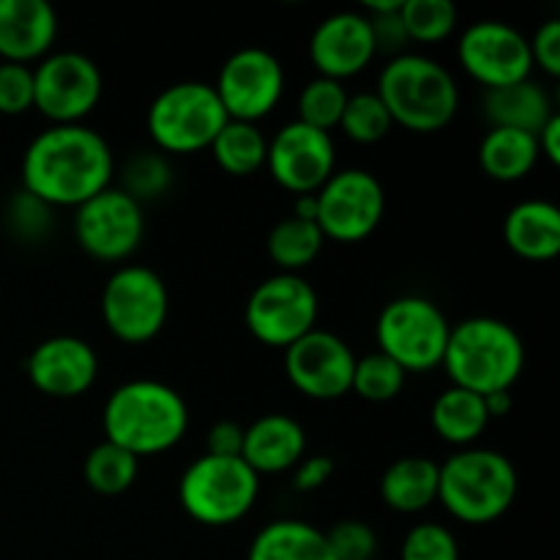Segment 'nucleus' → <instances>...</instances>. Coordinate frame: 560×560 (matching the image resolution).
Returning <instances> with one entry per match:
<instances>
[{"label": "nucleus", "instance_id": "obj_1", "mask_svg": "<svg viewBox=\"0 0 560 560\" xmlns=\"http://www.w3.org/2000/svg\"><path fill=\"white\" fill-rule=\"evenodd\" d=\"M115 156L102 131L85 124L49 126L22 156V191L55 208H80L113 186Z\"/></svg>", "mask_w": 560, "mask_h": 560}, {"label": "nucleus", "instance_id": "obj_2", "mask_svg": "<svg viewBox=\"0 0 560 560\" xmlns=\"http://www.w3.org/2000/svg\"><path fill=\"white\" fill-rule=\"evenodd\" d=\"M104 441L126 448L137 459L156 457L184 441L189 405L173 386L159 381H129L104 402Z\"/></svg>", "mask_w": 560, "mask_h": 560}, {"label": "nucleus", "instance_id": "obj_3", "mask_svg": "<svg viewBox=\"0 0 560 560\" xmlns=\"http://www.w3.org/2000/svg\"><path fill=\"white\" fill-rule=\"evenodd\" d=\"M441 366L452 386L479 397L512 392L525 370L523 337L498 317H468L452 326Z\"/></svg>", "mask_w": 560, "mask_h": 560}, {"label": "nucleus", "instance_id": "obj_4", "mask_svg": "<svg viewBox=\"0 0 560 560\" xmlns=\"http://www.w3.org/2000/svg\"><path fill=\"white\" fill-rule=\"evenodd\" d=\"M375 93L386 104L394 126L416 135H435L457 118V80L441 60L427 55L405 52L388 60L377 77Z\"/></svg>", "mask_w": 560, "mask_h": 560}, {"label": "nucleus", "instance_id": "obj_5", "mask_svg": "<svg viewBox=\"0 0 560 560\" xmlns=\"http://www.w3.org/2000/svg\"><path fill=\"white\" fill-rule=\"evenodd\" d=\"M520 476L512 459L492 448L470 446L441 465L438 503L465 525H490L514 506Z\"/></svg>", "mask_w": 560, "mask_h": 560}, {"label": "nucleus", "instance_id": "obj_6", "mask_svg": "<svg viewBox=\"0 0 560 560\" xmlns=\"http://www.w3.org/2000/svg\"><path fill=\"white\" fill-rule=\"evenodd\" d=\"M260 476L241 457L202 454L178 481V503L195 523L208 528L235 525L255 509Z\"/></svg>", "mask_w": 560, "mask_h": 560}, {"label": "nucleus", "instance_id": "obj_7", "mask_svg": "<svg viewBox=\"0 0 560 560\" xmlns=\"http://www.w3.org/2000/svg\"><path fill=\"white\" fill-rule=\"evenodd\" d=\"M228 120L213 85L186 80L164 88L153 98L145 124L159 153L186 156V153L208 151Z\"/></svg>", "mask_w": 560, "mask_h": 560}, {"label": "nucleus", "instance_id": "obj_8", "mask_svg": "<svg viewBox=\"0 0 560 560\" xmlns=\"http://www.w3.org/2000/svg\"><path fill=\"white\" fill-rule=\"evenodd\" d=\"M452 323L424 295H402L383 306L375 323L377 353L397 361L405 372H430L443 364Z\"/></svg>", "mask_w": 560, "mask_h": 560}, {"label": "nucleus", "instance_id": "obj_9", "mask_svg": "<svg viewBox=\"0 0 560 560\" xmlns=\"http://www.w3.org/2000/svg\"><path fill=\"white\" fill-rule=\"evenodd\" d=\"M320 299L301 273H273L252 290L244 306V323L266 348L288 350L317 328Z\"/></svg>", "mask_w": 560, "mask_h": 560}, {"label": "nucleus", "instance_id": "obj_10", "mask_svg": "<svg viewBox=\"0 0 560 560\" xmlns=\"http://www.w3.org/2000/svg\"><path fill=\"white\" fill-rule=\"evenodd\" d=\"M102 317L107 331L120 342H151L167 326V284L145 266H120L102 290Z\"/></svg>", "mask_w": 560, "mask_h": 560}, {"label": "nucleus", "instance_id": "obj_11", "mask_svg": "<svg viewBox=\"0 0 560 560\" xmlns=\"http://www.w3.org/2000/svg\"><path fill=\"white\" fill-rule=\"evenodd\" d=\"M102 93V69L82 52H49L33 69V109L52 126L82 124L98 107Z\"/></svg>", "mask_w": 560, "mask_h": 560}, {"label": "nucleus", "instance_id": "obj_12", "mask_svg": "<svg viewBox=\"0 0 560 560\" xmlns=\"http://www.w3.org/2000/svg\"><path fill=\"white\" fill-rule=\"evenodd\" d=\"M386 217V191L370 170H337L317 191V228L326 241L359 244Z\"/></svg>", "mask_w": 560, "mask_h": 560}, {"label": "nucleus", "instance_id": "obj_13", "mask_svg": "<svg viewBox=\"0 0 560 560\" xmlns=\"http://www.w3.org/2000/svg\"><path fill=\"white\" fill-rule=\"evenodd\" d=\"M74 238L93 260H129L145 238V208L124 189L109 186L74 208Z\"/></svg>", "mask_w": 560, "mask_h": 560}, {"label": "nucleus", "instance_id": "obj_14", "mask_svg": "<svg viewBox=\"0 0 560 560\" xmlns=\"http://www.w3.org/2000/svg\"><path fill=\"white\" fill-rule=\"evenodd\" d=\"M284 66L262 47H244L219 69L213 91L230 120L257 124L279 107L284 96Z\"/></svg>", "mask_w": 560, "mask_h": 560}, {"label": "nucleus", "instance_id": "obj_15", "mask_svg": "<svg viewBox=\"0 0 560 560\" xmlns=\"http://www.w3.org/2000/svg\"><path fill=\"white\" fill-rule=\"evenodd\" d=\"M457 60L465 74L487 91L530 80L534 71L528 38L501 20L474 22L459 36Z\"/></svg>", "mask_w": 560, "mask_h": 560}, {"label": "nucleus", "instance_id": "obj_16", "mask_svg": "<svg viewBox=\"0 0 560 560\" xmlns=\"http://www.w3.org/2000/svg\"><path fill=\"white\" fill-rule=\"evenodd\" d=\"M266 170L290 195H317L337 173V148L328 131L293 120L268 140Z\"/></svg>", "mask_w": 560, "mask_h": 560}, {"label": "nucleus", "instance_id": "obj_17", "mask_svg": "<svg viewBox=\"0 0 560 560\" xmlns=\"http://www.w3.org/2000/svg\"><path fill=\"white\" fill-rule=\"evenodd\" d=\"M355 355L342 337L315 328L284 350L290 386L315 402H334L350 394Z\"/></svg>", "mask_w": 560, "mask_h": 560}, {"label": "nucleus", "instance_id": "obj_18", "mask_svg": "<svg viewBox=\"0 0 560 560\" xmlns=\"http://www.w3.org/2000/svg\"><path fill=\"white\" fill-rule=\"evenodd\" d=\"M27 381L36 392L52 399H77L93 388L98 377V355L85 339L49 337L38 342L27 355Z\"/></svg>", "mask_w": 560, "mask_h": 560}, {"label": "nucleus", "instance_id": "obj_19", "mask_svg": "<svg viewBox=\"0 0 560 560\" xmlns=\"http://www.w3.org/2000/svg\"><path fill=\"white\" fill-rule=\"evenodd\" d=\"M370 20L361 11H337L310 36V60L317 77L345 82L375 60Z\"/></svg>", "mask_w": 560, "mask_h": 560}, {"label": "nucleus", "instance_id": "obj_20", "mask_svg": "<svg viewBox=\"0 0 560 560\" xmlns=\"http://www.w3.org/2000/svg\"><path fill=\"white\" fill-rule=\"evenodd\" d=\"M58 42V11L47 0H0V63H38Z\"/></svg>", "mask_w": 560, "mask_h": 560}, {"label": "nucleus", "instance_id": "obj_21", "mask_svg": "<svg viewBox=\"0 0 560 560\" xmlns=\"http://www.w3.org/2000/svg\"><path fill=\"white\" fill-rule=\"evenodd\" d=\"M306 457V432L293 416L268 413L260 416L244 430V452L241 459L257 476H273L293 470Z\"/></svg>", "mask_w": 560, "mask_h": 560}, {"label": "nucleus", "instance_id": "obj_22", "mask_svg": "<svg viewBox=\"0 0 560 560\" xmlns=\"http://www.w3.org/2000/svg\"><path fill=\"white\" fill-rule=\"evenodd\" d=\"M503 241L528 262H550L560 252V211L547 200H523L503 219Z\"/></svg>", "mask_w": 560, "mask_h": 560}, {"label": "nucleus", "instance_id": "obj_23", "mask_svg": "<svg viewBox=\"0 0 560 560\" xmlns=\"http://www.w3.org/2000/svg\"><path fill=\"white\" fill-rule=\"evenodd\" d=\"M552 115L556 109L550 93L534 80L485 93V118L490 120L492 129H517L536 137Z\"/></svg>", "mask_w": 560, "mask_h": 560}, {"label": "nucleus", "instance_id": "obj_24", "mask_svg": "<svg viewBox=\"0 0 560 560\" xmlns=\"http://www.w3.org/2000/svg\"><path fill=\"white\" fill-rule=\"evenodd\" d=\"M441 465L430 457H399L381 479V501L397 514H421L438 503Z\"/></svg>", "mask_w": 560, "mask_h": 560}, {"label": "nucleus", "instance_id": "obj_25", "mask_svg": "<svg viewBox=\"0 0 560 560\" xmlns=\"http://www.w3.org/2000/svg\"><path fill=\"white\" fill-rule=\"evenodd\" d=\"M246 560H334L326 530L304 520H273L252 539Z\"/></svg>", "mask_w": 560, "mask_h": 560}, {"label": "nucleus", "instance_id": "obj_26", "mask_svg": "<svg viewBox=\"0 0 560 560\" xmlns=\"http://www.w3.org/2000/svg\"><path fill=\"white\" fill-rule=\"evenodd\" d=\"M430 421L441 441L452 443L457 448H470L485 435L490 416H487L485 397L465 392V388L448 386L432 402Z\"/></svg>", "mask_w": 560, "mask_h": 560}, {"label": "nucleus", "instance_id": "obj_27", "mask_svg": "<svg viewBox=\"0 0 560 560\" xmlns=\"http://www.w3.org/2000/svg\"><path fill=\"white\" fill-rule=\"evenodd\" d=\"M539 145L534 135L517 129H492L479 145V164L487 178L498 184H517L534 173L539 162Z\"/></svg>", "mask_w": 560, "mask_h": 560}, {"label": "nucleus", "instance_id": "obj_28", "mask_svg": "<svg viewBox=\"0 0 560 560\" xmlns=\"http://www.w3.org/2000/svg\"><path fill=\"white\" fill-rule=\"evenodd\" d=\"M208 151L213 153L219 167L233 178H249L266 167L268 140L257 124H244V120H228L217 140Z\"/></svg>", "mask_w": 560, "mask_h": 560}, {"label": "nucleus", "instance_id": "obj_29", "mask_svg": "<svg viewBox=\"0 0 560 560\" xmlns=\"http://www.w3.org/2000/svg\"><path fill=\"white\" fill-rule=\"evenodd\" d=\"M326 246V235L320 233L315 222L288 217L273 224L268 233L266 249L279 273H301L320 257Z\"/></svg>", "mask_w": 560, "mask_h": 560}, {"label": "nucleus", "instance_id": "obj_30", "mask_svg": "<svg viewBox=\"0 0 560 560\" xmlns=\"http://www.w3.org/2000/svg\"><path fill=\"white\" fill-rule=\"evenodd\" d=\"M82 474H85L88 487L98 495H120V492L131 490V485L137 481L140 459L115 443L102 441L88 452Z\"/></svg>", "mask_w": 560, "mask_h": 560}, {"label": "nucleus", "instance_id": "obj_31", "mask_svg": "<svg viewBox=\"0 0 560 560\" xmlns=\"http://www.w3.org/2000/svg\"><path fill=\"white\" fill-rule=\"evenodd\" d=\"M399 20L408 42L441 44L457 31L459 11L452 0H402Z\"/></svg>", "mask_w": 560, "mask_h": 560}, {"label": "nucleus", "instance_id": "obj_32", "mask_svg": "<svg viewBox=\"0 0 560 560\" xmlns=\"http://www.w3.org/2000/svg\"><path fill=\"white\" fill-rule=\"evenodd\" d=\"M337 129H342V135L348 140L359 142V145H375V142L386 140L392 135L394 120L388 115L386 104L381 102V96L375 91H366L353 93L348 98Z\"/></svg>", "mask_w": 560, "mask_h": 560}, {"label": "nucleus", "instance_id": "obj_33", "mask_svg": "<svg viewBox=\"0 0 560 560\" xmlns=\"http://www.w3.org/2000/svg\"><path fill=\"white\" fill-rule=\"evenodd\" d=\"M350 93L345 91V82L326 80V77H315L304 85L299 96V124L312 126L331 135L342 120L345 104H348Z\"/></svg>", "mask_w": 560, "mask_h": 560}, {"label": "nucleus", "instance_id": "obj_34", "mask_svg": "<svg viewBox=\"0 0 560 560\" xmlns=\"http://www.w3.org/2000/svg\"><path fill=\"white\" fill-rule=\"evenodd\" d=\"M408 383V372L383 353H370L364 359H355L353 386L350 392L359 394L366 402H392L402 394Z\"/></svg>", "mask_w": 560, "mask_h": 560}, {"label": "nucleus", "instance_id": "obj_35", "mask_svg": "<svg viewBox=\"0 0 560 560\" xmlns=\"http://www.w3.org/2000/svg\"><path fill=\"white\" fill-rule=\"evenodd\" d=\"M170 180H173V170L162 153H137L126 162L120 189L142 206L145 200L162 197L170 189Z\"/></svg>", "mask_w": 560, "mask_h": 560}, {"label": "nucleus", "instance_id": "obj_36", "mask_svg": "<svg viewBox=\"0 0 560 560\" xmlns=\"http://www.w3.org/2000/svg\"><path fill=\"white\" fill-rule=\"evenodd\" d=\"M399 560H459V541L441 523H419L405 534Z\"/></svg>", "mask_w": 560, "mask_h": 560}, {"label": "nucleus", "instance_id": "obj_37", "mask_svg": "<svg viewBox=\"0 0 560 560\" xmlns=\"http://www.w3.org/2000/svg\"><path fill=\"white\" fill-rule=\"evenodd\" d=\"M399 9H402V0H370L364 3L361 14L370 20L372 42H375V52H386L392 58L405 55L408 47V33H405L402 20H399Z\"/></svg>", "mask_w": 560, "mask_h": 560}, {"label": "nucleus", "instance_id": "obj_38", "mask_svg": "<svg viewBox=\"0 0 560 560\" xmlns=\"http://www.w3.org/2000/svg\"><path fill=\"white\" fill-rule=\"evenodd\" d=\"M334 560H375L377 534L364 520H342L326 530Z\"/></svg>", "mask_w": 560, "mask_h": 560}, {"label": "nucleus", "instance_id": "obj_39", "mask_svg": "<svg viewBox=\"0 0 560 560\" xmlns=\"http://www.w3.org/2000/svg\"><path fill=\"white\" fill-rule=\"evenodd\" d=\"M33 109V66L0 63V115H25Z\"/></svg>", "mask_w": 560, "mask_h": 560}, {"label": "nucleus", "instance_id": "obj_40", "mask_svg": "<svg viewBox=\"0 0 560 560\" xmlns=\"http://www.w3.org/2000/svg\"><path fill=\"white\" fill-rule=\"evenodd\" d=\"M49 213H52V208L44 206L42 200H36V197L27 195V191L16 195L9 206V219L11 224H14V233L25 235V238L31 241L42 238V235L47 233Z\"/></svg>", "mask_w": 560, "mask_h": 560}, {"label": "nucleus", "instance_id": "obj_41", "mask_svg": "<svg viewBox=\"0 0 560 560\" xmlns=\"http://www.w3.org/2000/svg\"><path fill=\"white\" fill-rule=\"evenodd\" d=\"M528 44L534 66H539L547 77H560V22L547 20Z\"/></svg>", "mask_w": 560, "mask_h": 560}, {"label": "nucleus", "instance_id": "obj_42", "mask_svg": "<svg viewBox=\"0 0 560 560\" xmlns=\"http://www.w3.org/2000/svg\"><path fill=\"white\" fill-rule=\"evenodd\" d=\"M334 459L328 454H312V457H304L293 468V490L299 492H317L320 487H326L331 481Z\"/></svg>", "mask_w": 560, "mask_h": 560}, {"label": "nucleus", "instance_id": "obj_43", "mask_svg": "<svg viewBox=\"0 0 560 560\" xmlns=\"http://www.w3.org/2000/svg\"><path fill=\"white\" fill-rule=\"evenodd\" d=\"M244 452V427L235 421H217L206 435V454L211 457H241Z\"/></svg>", "mask_w": 560, "mask_h": 560}, {"label": "nucleus", "instance_id": "obj_44", "mask_svg": "<svg viewBox=\"0 0 560 560\" xmlns=\"http://www.w3.org/2000/svg\"><path fill=\"white\" fill-rule=\"evenodd\" d=\"M536 145H539V156H545L550 164H560V115L556 113L541 131L536 135Z\"/></svg>", "mask_w": 560, "mask_h": 560}, {"label": "nucleus", "instance_id": "obj_45", "mask_svg": "<svg viewBox=\"0 0 560 560\" xmlns=\"http://www.w3.org/2000/svg\"><path fill=\"white\" fill-rule=\"evenodd\" d=\"M485 408H487V416H490V421L492 419H503V416L512 413V408H514L512 392L490 394V397H485Z\"/></svg>", "mask_w": 560, "mask_h": 560}, {"label": "nucleus", "instance_id": "obj_46", "mask_svg": "<svg viewBox=\"0 0 560 560\" xmlns=\"http://www.w3.org/2000/svg\"><path fill=\"white\" fill-rule=\"evenodd\" d=\"M290 217L304 219V222H315L317 224V195L295 197L293 213H290Z\"/></svg>", "mask_w": 560, "mask_h": 560}]
</instances>
